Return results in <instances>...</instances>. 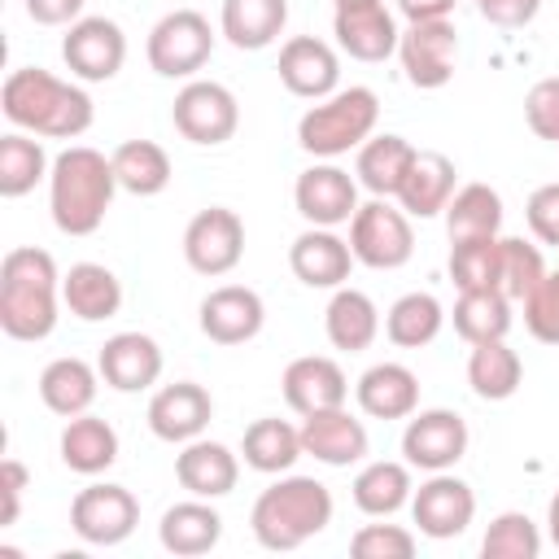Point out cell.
Masks as SVG:
<instances>
[{"instance_id":"cell-47","label":"cell","mask_w":559,"mask_h":559,"mask_svg":"<svg viewBox=\"0 0 559 559\" xmlns=\"http://www.w3.org/2000/svg\"><path fill=\"white\" fill-rule=\"evenodd\" d=\"M524 118H528V127H533L537 140L559 144V79H542V83L528 87Z\"/></svg>"},{"instance_id":"cell-37","label":"cell","mask_w":559,"mask_h":559,"mask_svg":"<svg viewBox=\"0 0 559 559\" xmlns=\"http://www.w3.org/2000/svg\"><path fill=\"white\" fill-rule=\"evenodd\" d=\"M109 162H114L118 188L131 197H157L170 183V157L153 140H122Z\"/></svg>"},{"instance_id":"cell-38","label":"cell","mask_w":559,"mask_h":559,"mask_svg":"<svg viewBox=\"0 0 559 559\" xmlns=\"http://www.w3.org/2000/svg\"><path fill=\"white\" fill-rule=\"evenodd\" d=\"M454 332L467 345L507 341V332H511V297L498 293V288L459 293V301H454Z\"/></svg>"},{"instance_id":"cell-11","label":"cell","mask_w":559,"mask_h":559,"mask_svg":"<svg viewBox=\"0 0 559 559\" xmlns=\"http://www.w3.org/2000/svg\"><path fill=\"white\" fill-rule=\"evenodd\" d=\"M61 61L83 83H105L127 61V35L114 17H79L61 39Z\"/></svg>"},{"instance_id":"cell-17","label":"cell","mask_w":559,"mask_h":559,"mask_svg":"<svg viewBox=\"0 0 559 559\" xmlns=\"http://www.w3.org/2000/svg\"><path fill=\"white\" fill-rule=\"evenodd\" d=\"M284 402L306 419V415H319V411H332V406H345L349 397V380L341 371L336 358H323V354H306V358H293L284 367Z\"/></svg>"},{"instance_id":"cell-33","label":"cell","mask_w":559,"mask_h":559,"mask_svg":"<svg viewBox=\"0 0 559 559\" xmlns=\"http://www.w3.org/2000/svg\"><path fill=\"white\" fill-rule=\"evenodd\" d=\"M415 153L419 148L411 140H402V135H371L358 148V183L371 197H397V188H402Z\"/></svg>"},{"instance_id":"cell-13","label":"cell","mask_w":559,"mask_h":559,"mask_svg":"<svg viewBox=\"0 0 559 559\" xmlns=\"http://www.w3.org/2000/svg\"><path fill=\"white\" fill-rule=\"evenodd\" d=\"M402 454L411 467L450 472L467 454V419L459 411H445V406L415 411L406 432H402Z\"/></svg>"},{"instance_id":"cell-12","label":"cell","mask_w":559,"mask_h":559,"mask_svg":"<svg viewBox=\"0 0 559 559\" xmlns=\"http://www.w3.org/2000/svg\"><path fill=\"white\" fill-rule=\"evenodd\" d=\"M397 57L402 70L415 87L432 92L445 87L454 79V57H459V35L450 17H432V22H411L397 39Z\"/></svg>"},{"instance_id":"cell-31","label":"cell","mask_w":559,"mask_h":559,"mask_svg":"<svg viewBox=\"0 0 559 559\" xmlns=\"http://www.w3.org/2000/svg\"><path fill=\"white\" fill-rule=\"evenodd\" d=\"M288 0H223V35L240 52H258L280 39Z\"/></svg>"},{"instance_id":"cell-18","label":"cell","mask_w":559,"mask_h":559,"mask_svg":"<svg viewBox=\"0 0 559 559\" xmlns=\"http://www.w3.org/2000/svg\"><path fill=\"white\" fill-rule=\"evenodd\" d=\"M275 70H280V83L293 96H306V100H323L341 83V61H336L332 44H323L314 35H293L280 48V66Z\"/></svg>"},{"instance_id":"cell-16","label":"cell","mask_w":559,"mask_h":559,"mask_svg":"<svg viewBox=\"0 0 559 559\" xmlns=\"http://www.w3.org/2000/svg\"><path fill=\"white\" fill-rule=\"evenodd\" d=\"M210 419H214V402H210V393L197 380L162 384L153 393V402H148V428H153V437H162L170 445L175 441L179 445L197 441L210 428Z\"/></svg>"},{"instance_id":"cell-50","label":"cell","mask_w":559,"mask_h":559,"mask_svg":"<svg viewBox=\"0 0 559 559\" xmlns=\"http://www.w3.org/2000/svg\"><path fill=\"white\" fill-rule=\"evenodd\" d=\"M31 485V472L26 463L17 459H4L0 463V489H4V524H17V511H22V489Z\"/></svg>"},{"instance_id":"cell-40","label":"cell","mask_w":559,"mask_h":559,"mask_svg":"<svg viewBox=\"0 0 559 559\" xmlns=\"http://www.w3.org/2000/svg\"><path fill=\"white\" fill-rule=\"evenodd\" d=\"M48 153L31 131H9L0 135V197L17 201L26 197L44 175H48Z\"/></svg>"},{"instance_id":"cell-41","label":"cell","mask_w":559,"mask_h":559,"mask_svg":"<svg viewBox=\"0 0 559 559\" xmlns=\"http://www.w3.org/2000/svg\"><path fill=\"white\" fill-rule=\"evenodd\" d=\"M441 323H445V310H441V301H437L432 293H406V297H397V301L389 306V314H384V336H389L393 345H402V349H419V345L437 341Z\"/></svg>"},{"instance_id":"cell-3","label":"cell","mask_w":559,"mask_h":559,"mask_svg":"<svg viewBox=\"0 0 559 559\" xmlns=\"http://www.w3.org/2000/svg\"><path fill=\"white\" fill-rule=\"evenodd\" d=\"M118 192V175L114 162L87 144H70L66 153H57L52 170H48V205H52V223L66 236H92Z\"/></svg>"},{"instance_id":"cell-43","label":"cell","mask_w":559,"mask_h":559,"mask_svg":"<svg viewBox=\"0 0 559 559\" xmlns=\"http://www.w3.org/2000/svg\"><path fill=\"white\" fill-rule=\"evenodd\" d=\"M480 555L485 559H537L542 533L524 511H502L489 520V528L480 537Z\"/></svg>"},{"instance_id":"cell-19","label":"cell","mask_w":559,"mask_h":559,"mask_svg":"<svg viewBox=\"0 0 559 559\" xmlns=\"http://www.w3.org/2000/svg\"><path fill=\"white\" fill-rule=\"evenodd\" d=\"M262 319H266V306L245 284H223V288H214L201 301V332L214 345H245V341H253L262 332Z\"/></svg>"},{"instance_id":"cell-7","label":"cell","mask_w":559,"mask_h":559,"mask_svg":"<svg viewBox=\"0 0 559 559\" xmlns=\"http://www.w3.org/2000/svg\"><path fill=\"white\" fill-rule=\"evenodd\" d=\"M144 52L162 79H192L214 52V31L197 9H175V13L157 17Z\"/></svg>"},{"instance_id":"cell-8","label":"cell","mask_w":559,"mask_h":559,"mask_svg":"<svg viewBox=\"0 0 559 559\" xmlns=\"http://www.w3.org/2000/svg\"><path fill=\"white\" fill-rule=\"evenodd\" d=\"M170 122L192 144H223L240 127V105H236L231 87H223L214 79H192L179 87V96L170 105Z\"/></svg>"},{"instance_id":"cell-36","label":"cell","mask_w":559,"mask_h":559,"mask_svg":"<svg viewBox=\"0 0 559 559\" xmlns=\"http://www.w3.org/2000/svg\"><path fill=\"white\" fill-rule=\"evenodd\" d=\"M240 454H245V463L253 467V472H266V476H275V472H288L306 450H301V428H293L288 419H253L249 428H245V441H240Z\"/></svg>"},{"instance_id":"cell-32","label":"cell","mask_w":559,"mask_h":559,"mask_svg":"<svg viewBox=\"0 0 559 559\" xmlns=\"http://www.w3.org/2000/svg\"><path fill=\"white\" fill-rule=\"evenodd\" d=\"M323 323H328V341L336 349H345V354H358V349H367L380 336V310H376V301L367 293H358V288H345V284L332 293Z\"/></svg>"},{"instance_id":"cell-20","label":"cell","mask_w":559,"mask_h":559,"mask_svg":"<svg viewBox=\"0 0 559 559\" xmlns=\"http://www.w3.org/2000/svg\"><path fill=\"white\" fill-rule=\"evenodd\" d=\"M96 367H100V380L109 389L140 393V389L157 384V376H162V345L144 332H118L100 345Z\"/></svg>"},{"instance_id":"cell-10","label":"cell","mask_w":559,"mask_h":559,"mask_svg":"<svg viewBox=\"0 0 559 559\" xmlns=\"http://www.w3.org/2000/svg\"><path fill=\"white\" fill-rule=\"evenodd\" d=\"M183 258H188V266L197 275H210V280L236 271L240 258H245V223H240V214L227 210V205H210V210L192 214V223L183 231Z\"/></svg>"},{"instance_id":"cell-23","label":"cell","mask_w":559,"mask_h":559,"mask_svg":"<svg viewBox=\"0 0 559 559\" xmlns=\"http://www.w3.org/2000/svg\"><path fill=\"white\" fill-rule=\"evenodd\" d=\"M367 428L362 419H354L345 406H332V411H319V415H306L301 424V450L314 454L319 463L328 467H349L367 454Z\"/></svg>"},{"instance_id":"cell-15","label":"cell","mask_w":559,"mask_h":559,"mask_svg":"<svg viewBox=\"0 0 559 559\" xmlns=\"http://www.w3.org/2000/svg\"><path fill=\"white\" fill-rule=\"evenodd\" d=\"M293 201L310 227H341L358 214V183L349 179V170L323 162V166H310L297 175Z\"/></svg>"},{"instance_id":"cell-21","label":"cell","mask_w":559,"mask_h":559,"mask_svg":"<svg viewBox=\"0 0 559 559\" xmlns=\"http://www.w3.org/2000/svg\"><path fill=\"white\" fill-rule=\"evenodd\" d=\"M354 262L349 240H341L332 227H306L288 249V266L306 288H341Z\"/></svg>"},{"instance_id":"cell-30","label":"cell","mask_w":559,"mask_h":559,"mask_svg":"<svg viewBox=\"0 0 559 559\" xmlns=\"http://www.w3.org/2000/svg\"><path fill=\"white\" fill-rule=\"evenodd\" d=\"M118 459V432L100 415H74L61 428V463L79 476H100Z\"/></svg>"},{"instance_id":"cell-5","label":"cell","mask_w":559,"mask_h":559,"mask_svg":"<svg viewBox=\"0 0 559 559\" xmlns=\"http://www.w3.org/2000/svg\"><path fill=\"white\" fill-rule=\"evenodd\" d=\"M376 118H380V100L371 87H341L301 114L297 144L310 157H341L371 140Z\"/></svg>"},{"instance_id":"cell-54","label":"cell","mask_w":559,"mask_h":559,"mask_svg":"<svg viewBox=\"0 0 559 559\" xmlns=\"http://www.w3.org/2000/svg\"><path fill=\"white\" fill-rule=\"evenodd\" d=\"M336 9H354V4H384V0H332Z\"/></svg>"},{"instance_id":"cell-34","label":"cell","mask_w":559,"mask_h":559,"mask_svg":"<svg viewBox=\"0 0 559 559\" xmlns=\"http://www.w3.org/2000/svg\"><path fill=\"white\" fill-rule=\"evenodd\" d=\"M354 507L362 515H393L411 502L415 485H411V463H393V459H376L354 476Z\"/></svg>"},{"instance_id":"cell-48","label":"cell","mask_w":559,"mask_h":559,"mask_svg":"<svg viewBox=\"0 0 559 559\" xmlns=\"http://www.w3.org/2000/svg\"><path fill=\"white\" fill-rule=\"evenodd\" d=\"M524 218H528V227H533V236H537L542 245H555V249H559V183H542V188L528 197Z\"/></svg>"},{"instance_id":"cell-26","label":"cell","mask_w":559,"mask_h":559,"mask_svg":"<svg viewBox=\"0 0 559 559\" xmlns=\"http://www.w3.org/2000/svg\"><path fill=\"white\" fill-rule=\"evenodd\" d=\"M454 197V162L445 153H428L419 148L402 188H397V205L411 214V218H432V214H445Z\"/></svg>"},{"instance_id":"cell-2","label":"cell","mask_w":559,"mask_h":559,"mask_svg":"<svg viewBox=\"0 0 559 559\" xmlns=\"http://www.w3.org/2000/svg\"><path fill=\"white\" fill-rule=\"evenodd\" d=\"M61 275L48 249L17 245L0 262V328L13 341H44L57 328Z\"/></svg>"},{"instance_id":"cell-44","label":"cell","mask_w":559,"mask_h":559,"mask_svg":"<svg viewBox=\"0 0 559 559\" xmlns=\"http://www.w3.org/2000/svg\"><path fill=\"white\" fill-rule=\"evenodd\" d=\"M546 280V262H542V249L520 240V236H502V262H498V288L511 297V301H524L537 284Z\"/></svg>"},{"instance_id":"cell-29","label":"cell","mask_w":559,"mask_h":559,"mask_svg":"<svg viewBox=\"0 0 559 559\" xmlns=\"http://www.w3.org/2000/svg\"><path fill=\"white\" fill-rule=\"evenodd\" d=\"M96 389H100V367H87L83 358H52L39 371V397L61 419H74V415L92 411Z\"/></svg>"},{"instance_id":"cell-51","label":"cell","mask_w":559,"mask_h":559,"mask_svg":"<svg viewBox=\"0 0 559 559\" xmlns=\"http://www.w3.org/2000/svg\"><path fill=\"white\" fill-rule=\"evenodd\" d=\"M26 13L39 26H74L83 13V0H26Z\"/></svg>"},{"instance_id":"cell-28","label":"cell","mask_w":559,"mask_h":559,"mask_svg":"<svg viewBox=\"0 0 559 559\" xmlns=\"http://www.w3.org/2000/svg\"><path fill=\"white\" fill-rule=\"evenodd\" d=\"M61 301L70 306L74 319L83 323H100V319H114L118 306H122V284L109 266L100 262H74L66 275H61Z\"/></svg>"},{"instance_id":"cell-6","label":"cell","mask_w":559,"mask_h":559,"mask_svg":"<svg viewBox=\"0 0 559 559\" xmlns=\"http://www.w3.org/2000/svg\"><path fill=\"white\" fill-rule=\"evenodd\" d=\"M349 249L371 271L406 266L415 253V231L406 210L389 205V197H371L367 205H358V214L349 218Z\"/></svg>"},{"instance_id":"cell-14","label":"cell","mask_w":559,"mask_h":559,"mask_svg":"<svg viewBox=\"0 0 559 559\" xmlns=\"http://www.w3.org/2000/svg\"><path fill=\"white\" fill-rule=\"evenodd\" d=\"M476 515V493L467 480L450 476V472H432L415 493H411V520L419 524L424 537L432 542H445V537H459L467 533Z\"/></svg>"},{"instance_id":"cell-45","label":"cell","mask_w":559,"mask_h":559,"mask_svg":"<svg viewBox=\"0 0 559 559\" xmlns=\"http://www.w3.org/2000/svg\"><path fill=\"white\" fill-rule=\"evenodd\" d=\"M354 559H411L415 555V533L402 524H362L349 537Z\"/></svg>"},{"instance_id":"cell-49","label":"cell","mask_w":559,"mask_h":559,"mask_svg":"<svg viewBox=\"0 0 559 559\" xmlns=\"http://www.w3.org/2000/svg\"><path fill=\"white\" fill-rule=\"evenodd\" d=\"M480 17L493 26H528L542 9V0H476Z\"/></svg>"},{"instance_id":"cell-39","label":"cell","mask_w":559,"mask_h":559,"mask_svg":"<svg viewBox=\"0 0 559 559\" xmlns=\"http://www.w3.org/2000/svg\"><path fill=\"white\" fill-rule=\"evenodd\" d=\"M502 227V197L489 183H463L450 205H445V231L454 240H476V236H498Z\"/></svg>"},{"instance_id":"cell-4","label":"cell","mask_w":559,"mask_h":559,"mask_svg":"<svg viewBox=\"0 0 559 559\" xmlns=\"http://www.w3.org/2000/svg\"><path fill=\"white\" fill-rule=\"evenodd\" d=\"M253 537L266 550H297L332 524V493L314 476H284L253 502Z\"/></svg>"},{"instance_id":"cell-24","label":"cell","mask_w":559,"mask_h":559,"mask_svg":"<svg viewBox=\"0 0 559 559\" xmlns=\"http://www.w3.org/2000/svg\"><path fill=\"white\" fill-rule=\"evenodd\" d=\"M175 480L192 493V498H223L236 489L240 480V463L236 454L223 445V441H188L179 454H175Z\"/></svg>"},{"instance_id":"cell-27","label":"cell","mask_w":559,"mask_h":559,"mask_svg":"<svg viewBox=\"0 0 559 559\" xmlns=\"http://www.w3.org/2000/svg\"><path fill=\"white\" fill-rule=\"evenodd\" d=\"M157 537L170 555H210L223 537V515L210 507V498H188V502H175L166 507L162 524H157Z\"/></svg>"},{"instance_id":"cell-42","label":"cell","mask_w":559,"mask_h":559,"mask_svg":"<svg viewBox=\"0 0 559 559\" xmlns=\"http://www.w3.org/2000/svg\"><path fill=\"white\" fill-rule=\"evenodd\" d=\"M498 262H502V236H476L450 245V280L459 293L498 288Z\"/></svg>"},{"instance_id":"cell-1","label":"cell","mask_w":559,"mask_h":559,"mask_svg":"<svg viewBox=\"0 0 559 559\" xmlns=\"http://www.w3.org/2000/svg\"><path fill=\"white\" fill-rule=\"evenodd\" d=\"M0 109L17 131L44 135V140H74L92 127V96L79 83L57 79L52 70L22 66L0 87Z\"/></svg>"},{"instance_id":"cell-9","label":"cell","mask_w":559,"mask_h":559,"mask_svg":"<svg viewBox=\"0 0 559 559\" xmlns=\"http://www.w3.org/2000/svg\"><path fill=\"white\" fill-rule=\"evenodd\" d=\"M70 524L74 533L87 542V546H118L135 533L140 524V502L127 485H109V480H96L87 489L74 493L70 502Z\"/></svg>"},{"instance_id":"cell-35","label":"cell","mask_w":559,"mask_h":559,"mask_svg":"<svg viewBox=\"0 0 559 559\" xmlns=\"http://www.w3.org/2000/svg\"><path fill=\"white\" fill-rule=\"evenodd\" d=\"M524 380V362L520 354L507 345V341H485V345H472V358H467V384L480 402H507Z\"/></svg>"},{"instance_id":"cell-25","label":"cell","mask_w":559,"mask_h":559,"mask_svg":"<svg viewBox=\"0 0 559 559\" xmlns=\"http://www.w3.org/2000/svg\"><path fill=\"white\" fill-rule=\"evenodd\" d=\"M354 397L371 419H411L419 411V380L402 362H376L358 376Z\"/></svg>"},{"instance_id":"cell-46","label":"cell","mask_w":559,"mask_h":559,"mask_svg":"<svg viewBox=\"0 0 559 559\" xmlns=\"http://www.w3.org/2000/svg\"><path fill=\"white\" fill-rule=\"evenodd\" d=\"M524 323L542 345H559V266L524 297Z\"/></svg>"},{"instance_id":"cell-52","label":"cell","mask_w":559,"mask_h":559,"mask_svg":"<svg viewBox=\"0 0 559 559\" xmlns=\"http://www.w3.org/2000/svg\"><path fill=\"white\" fill-rule=\"evenodd\" d=\"M459 0H397L406 22H432V17H450Z\"/></svg>"},{"instance_id":"cell-22","label":"cell","mask_w":559,"mask_h":559,"mask_svg":"<svg viewBox=\"0 0 559 559\" xmlns=\"http://www.w3.org/2000/svg\"><path fill=\"white\" fill-rule=\"evenodd\" d=\"M332 35H336L341 52H349L354 61H384L389 52H397V39H402V31L384 4L336 9Z\"/></svg>"},{"instance_id":"cell-53","label":"cell","mask_w":559,"mask_h":559,"mask_svg":"<svg viewBox=\"0 0 559 559\" xmlns=\"http://www.w3.org/2000/svg\"><path fill=\"white\" fill-rule=\"evenodd\" d=\"M546 537L559 546V493L550 498V507H546Z\"/></svg>"}]
</instances>
